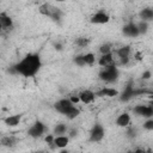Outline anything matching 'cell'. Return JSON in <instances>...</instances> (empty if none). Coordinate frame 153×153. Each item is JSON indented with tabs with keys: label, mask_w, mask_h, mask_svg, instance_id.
I'll use <instances>...</instances> for the list:
<instances>
[{
	"label": "cell",
	"mask_w": 153,
	"mask_h": 153,
	"mask_svg": "<svg viewBox=\"0 0 153 153\" xmlns=\"http://www.w3.org/2000/svg\"><path fill=\"white\" fill-rule=\"evenodd\" d=\"M120 76V71L117 68V65H111L103 67L102 71L99 72V79L106 84H112L115 82Z\"/></svg>",
	"instance_id": "obj_3"
},
{
	"label": "cell",
	"mask_w": 153,
	"mask_h": 153,
	"mask_svg": "<svg viewBox=\"0 0 153 153\" xmlns=\"http://www.w3.org/2000/svg\"><path fill=\"white\" fill-rule=\"evenodd\" d=\"M137 27H139L140 35H145V33L148 31V22L141 20L140 23H137Z\"/></svg>",
	"instance_id": "obj_23"
},
{
	"label": "cell",
	"mask_w": 153,
	"mask_h": 153,
	"mask_svg": "<svg viewBox=\"0 0 153 153\" xmlns=\"http://www.w3.org/2000/svg\"><path fill=\"white\" fill-rule=\"evenodd\" d=\"M0 26L4 31H10L13 29V19L6 12L0 13Z\"/></svg>",
	"instance_id": "obj_12"
},
{
	"label": "cell",
	"mask_w": 153,
	"mask_h": 153,
	"mask_svg": "<svg viewBox=\"0 0 153 153\" xmlns=\"http://www.w3.org/2000/svg\"><path fill=\"white\" fill-rule=\"evenodd\" d=\"M96 96L97 97H109V98H112V97H116V96H120V92L114 88V87H103L100 90H98L96 92Z\"/></svg>",
	"instance_id": "obj_15"
},
{
	"label": "cell",
	"mask_w": 153,
	"mask_h": 153,
	"mask_svg": "<svg viewBox=\"0 0 153 153\" xmlns=\"http://www.w3.org/2000/svg\"><path fill=\"white\" fill-rule=\"evenodd\" d=\"M0 143H1V146H4V147L12 148V147L16 146V143H17V139H16L13 135H6V136H2V137H1Z\"/></svg>",
	"instance_id": "obj_19"
},
{
	"label": "cell",
	"mask_w": 153,
	"mask_h": 153,
	"mask_svg": "<svg viewBox=\"0 0 153 153\" xmlns=\"http://www.w3.org/2000/svg\"><path fill=\"white\" fill-rule=\"evenodd\" d=\"M133 112L137 116L145 117V118H149L153 117V106L151 104L145 105V104H140V105H135L133 108Z\"/></svg>",
	"instance_id": "obj_9"
},
{
	"label": "cell",
	"mask_w": 153,
	"mask_h": 153,
	"mask_svg": "<svg viewBox=\"0 0 153 153\" xmlns=\"http://www.w3.org/2000/svg\"><path fill=\"white\" fill-rule=\"evenodd\" d=\"M98 65L100 67H106V66L116 65L115 63V54H114V51L106 53V54H102L100 57L98 59Z\"/></svg>",
	"instance_id": "obj_13"
},
{
	"label": "cell",
	"mask_w": 153,
	"mask_h": 153,
	"mask_svg": "<svg viewBox=\"0 0 153 153\" xmlns=\"http://www.w3.org/2000/svg\"><path fill=\"white\" fill-rule=\"evenodd\" d=\"M55 48H56L57 50H61V49H62V45H61L60 43H57V44H55Z\"/></svg>",
	"instance_id": "obj_31"
},
{
	"label": "cell",
	"mask_w": 153,
	"mask_h": 153,
	"mask_svg": "<svg viewBox=\"0 0 153 153\" xmlns=\"http://www.w3.org/2000/svg\"><path fill=\"white\" fill-rule=\"evenodd\" d=\"M130 121H131V117L128 112H122L117 117H116V126L117 127H121V128H126L130 124Z\"/></svg>",
	"instance_id": "obj_16"
},
{
	"label": "cell",
	"mask_w": 153,
	"mask_h": 153,
	"mask_svg": "<svg viewBox=\"0 0 153 153\" xmlns=\"http://www.w3.org/2000/svg\"><path fill=\"white\" fill-rule=\"evenodd\" d=\"M54 139H55V134H48L44 136V141L51 146H54Z\"/></svg>",
	"instance_id": "obj_28"
},
{
	"label": "cell",
	"mask_w": 153,
	"mask_h": 153,
	"mask_svg": "<svg viewBox=\"0 0 153 153\" xmlns=\"http://www.w3.org/2000/svg\"><path fill=\"white\" fill-rule=\"evenodd\" d=\"M141 92H142V91L136 90V88L134 87V85H133L131 82H129V84L124 87V90L120 93V99H121V102H128V100H130L133 97L137 96V94L141 93Z\"/></svg>",
	"instance_id": "obj_8"
},
{
	"label": "cell",
	"mask_w": 153,
	"mask_h": 153,
	"mask_svg": "<svg viewBox=\"0 0 153 153\" xmlns=\"http://www.w3.org/2000/svg\"><path fill=\"white\" fill-rule=\"evenodd\" d=\"M4 123L7 124L8 127H17L20 121H22V115L20 114H17V115H8L7 117H5L4 120Z\"/></svg>",
	"instance_id": "obj_18"
},
{
	"label": "cell",
	"mask_w": 153,
	"mask_h": 153,
	"mask_svg": "<svg viewBox=\"0 0 153 153\" xmlns=\"http://www.w3.org/2000/svg\"><path fill=\"white\" fill-rule=\"evenodd\" d=\"M69 135H66V134H63V135H55V139H54V147H56V148H65V147H67L68 146V143H69Z\"/></svg>",
	"instance_id": "obj_17"
},
{
	"label": "cell",
	"mask_w": 153,
	"mask_h": 153,
	"mask_svg": "<svg viewBox=\"0 0 153 153\" xmlns=\"http://www.w3.org/2000/svg\"><path fill=\"white\" fill-rule=\"evenodd\" d=\"M74 63L78 66V67H84V66H86V63H85V60H84V55H76V56H74Z\"/></svg>",
	"instance_id": "obj_25"
},
{
	"label": "cell",
	"mask_w": 153,
	"mask_h": 153,
	"mask_svg": "<svg viewBox=\"0 0 153 153\" xmlns=\"http://www.w3.org/2000/svg\"><path fill=\"white\" fill-rule=\"evenodd\" d=\"M79 97H80V102L84 104H91L94 102L96 99V92L91 91V90H82L81 92H79Z\"/></svg>",
	"instance_id": "obj_14"
},
{
	"label": "cell",
	"mask_w": 153,
	"mask_h": 153,
	"mask_svg": "<svg viewBox=\"0 0 153 153\" xmlns=\"http://www.w3.org/2000/svg\"><path fill=\"white\" fill-rule=\"evenodd\" d=\"M54 109L59 114L65 115L69 120H74L80 115L79 108H76V105L73 104L69 98H62V99H59L57 102H55L54 103Z\"/></svg>",
	"instance_id": "obj_2"
},
{
	"label": "cell",
	"mask_w": 153,
	"mask_h": 153,
	"mask_svg": "<svg viewBox=\"0 0 153 153\" xmlns=\"http://www.w3.org/2000/svg\"><path fill=\"white\" fill-rule=\"evenodd\" d=\"M139 17L141 20H145V22H151L153 20V8L151 7H146V8H142L139 13Z\"/></svg>",
	"instance_id": "obj_20"
},
{
	"label": "cell",
	"mask_w": 153,
	"mask_h": 153,
	"mask_svg": "<svg viewBox=\"0 0 153 153\" xmlns=\"http://www.w3.org/2000/svg\"><path fill=\"white\" fill-rule=\"evenodd\" d=\"M105 136V130H104V127L99 123H96L91 131H90V136H88V141L90 142H99L104 139Z\"/></svg>",
	"instance_id": "obj_7"
},
{
	"label": "cell",
	"mask_w": 153,
	"mask_h": 153,
	"mask_svg": "<svg viewBox=\"0 0 153 153\" xmlns=\"http://www.w3.org/2000/svg\"><path fill=\"white\" fill-rule=\"evenodd\" d=\"M38 12L42 16L48 17V18H50L53 20H56V22L60 20L61 17H62V12H61V10L59 7H55L51 4H47V2L45 4H42L38 7Z\"/></svg>",
	"instance_id": "obj_4"
},
{
	"label": "cell",
	"mask_w": 153,
	"mask_h": 153,
	"mask_svg": "<svg viewBox=\"0 0 153 153\" xmlns=\"http://www.w3.org/2000/svg\"><path fill=\"white\" fill-rule=\"evenodd\" d=\"M67 129L68 128H67V126L65 123H59L54 128V134L55 135H63V134L67 133Z\"/></svg>",
	"instance_id": "obj_21"
},
{
	"label": "cell",
	"mask_w": 153,
	"mask_h": 153,
	"mask_svg": "<svg viewBox=\"0 0 153 153\" xmlns=\"http://www.w3.org/2000/svg\"><path fill=\"white\" fill-rule=\"evenodd\" d=\"M130 53H131V49L129 45H123L121 48H118L117 50H115V62L116 65H121V66H126L129 63V60H130Z\"/></svg>",
	"instance_id": "obj_5"
},
{
	"label": "cell",
	"mask_w": 153,
	"mask_h": 153,
	"mask_svg": "<svg viewBox=\"0 0 153 153\" xmlns=\"http://www.w3.org/2000/svg\"><path fill=\"white\" fill-rule=\"evenodd\" d=\"M143 129L146 130H153V117H149V118H146V121L143 122Z\"/></svg>",
	"instance_id": "obj_26"
},
{
	"label": "cell",
	"mask_w": 153,
	"mask_h": 153,
	"mask_svg": "<svg viewBox=\"0 0 153 153\" xmlns=\"http://www.w3.org/2000/svg\"><path fill=\"white\" fill-rule=\"evenodd\" d=\"M42 67V60L41 56L36 53H29L26 54L19 62H17L12 67V72L20 74L25 78H31L35 76L38 71Z\"/></svg>",
	"instance_id": "obj_1"
},
{
	"label": "cell",
	"mask_w": 153,
	"mask_h": 153,
	"mask_svg": "<svg viewBox=\"0 0 153 153\" xmlns=\"http://www.w3.org/2000/svg\"><path fill=\"white\" fill-rule=\"evenodd\" d=\"M90 22L92 24H96V25H103V24H106L110 22V14L105 11H98L96 13H93L90 18Z\"/></svg>",
	"instance_id": "obj_10"
},
{
	"label": "cell",
	"mask_w": 153,
	"mask_h": 153,
	"mask_svg": "<svg viewBox=\"0 0 153 153\" xmlns=\"http://www.w3.org/2000/svg\"><path fill=\"white\" fill-rule=\"evenodd\" d=\"M122 33H123L126 37H131V38H135V37L140 36V31H139L137 24H136V23H133V22H129L128 24H126V25L123 26Z\"/></svg>",
	"instance_id": "obj_11"
},
{
	"label": "cell",
	"mask_w": 153,
	"mask_h": 153,
	"mask_svg": "<svg viewBox=\"0 0 153 153\" xmlns=\"http://www.w3.org/2000/svg\"><path fill=\"white\" fill-rule=\"evenodd\" d=\"M149 104H151V105H152V106H153V99H152V100H151V103H149Z\"/></svg>",
	"instance_id": "obj_33"
},
{
	"label": "cell",
	"mask_w": 153,
	"mask_h": 153,
	"mask_svg": "<svg viewBox=\"0 0 153 153\" xmlns=\"http://www.w3.org/2000/svg\"><path fill=\"white\" fill-rule=\"evenodd\" d=\"M69 99H71V102H72L73 104H75V105H78V103L80 102V97H79V94H73V96L69 97Z\"/></svg>",
	"instance_id": "obj_30"
},
{
	"label": "cell",
	"mask_w": 153,
	"mask_h": 153,
	"mask_svg": "<svg viewBox=\"0 0 153 153\" xmlns=\"http://www.w3.org/2000/svg\"><path fill=\"white\" fill-rule=\"evenodd\" d=\"M84 60H85L86 66H92L96 62V55L93 53H86L84 54Z\"/></svg>",
	"instance_id": "obj_22"
},
{
	"label": "cell",
	"mask_w": 153,
	"mask_h": 153,
	"mask_svg": "<svg viewBox=\"0 0 153 153\" xmlns=\"http://www.w3.org/2000/svg\"><path fill=\"white\" fill-rule=\"evenodd\" d=\"M75 43H76V45H79V47H86V45L88 44V38L80 37V38H78V39L75 41Z\"/></svg>",
	"instance_id": "obj_27"
},
{
	"label": "cell",
	"mask_w": 153,
	"mask_h": 153,
	"mask_svg": "<svg viewBox=\"0 0 153 153\" xmlns=\"http://www.w3.org/2000/svg\"><path fill=\"white\" fill-rule=\"evenodd\" d=\"M143 80H149L151 78H152V72L149 71V69H146V71H143V73H142V76H141Z\"/></svg>",
	"instance_id": "obj_29"
},
{
	"label": "cell",
	"mask_w": 153,
	"mask_h": 153,
	"mask_svg": "<svg viewBox=\"0 0 153 153\" xmlns=\"http://www.w3.org/2000/svg\"><path fill=\"white\" fill-rule=\"evenodd\" d=\"M75 134H76V131H75V130H72V131L69 133V137H73V136H75Z\"/></svg>",
	"instance_id": "obj_32"
},
{
	"label": "cell",
	"mask_w": 153,
	"mask_h": 153,
	"mask_svg": "<svg viewBox=\"0 0 153 153\" xmlns=\"http://www.w3.org/2000/svg\"><path fill=\"white\" fill-rule=\"evenodd\" d=\"M99 51L100 54H106V53H111L112 51V44L111 43H104L99 47Z\"/></svg>",
	"instance_id": "obj_24"
},
{
	"label": "cell",
	"mask_w": 153,
	"mask_h": 153,
	"mask_svg": "<svg viewBox=\"0 0 153 153\" xmlns=\"http://www.w3.org/2000/svg\"><path fill=\"white\" fill-rule=\"evenodd\" d=\"M56 1H59V2H62V1H65V0H56Z\"/></svg>",
	"instance_id": "obj_34"
},
{
	"label": "cell",
	"mask_w": 153,
	"mask_h": 153,
	"mask_svg": "<svg viewBox=\"0 0 153 153\" xmlns=\"http://www.w3.org/2000/svg\"><path fill=\"white\" fill-rule=\"evenodd\" d=\"M47 130V127L43 122L41 121H36L29 129H27V135L33 137V139H38V137H42L43 134L45 133Z\"/></svg>",
	"instance_id": "obj_6"
}]
</instances>
